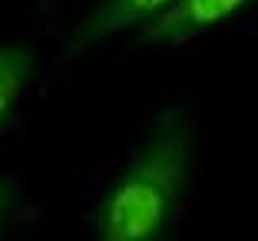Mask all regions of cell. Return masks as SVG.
Instances as JSON below:
<instances>
[{"mask_svg": "<svg viewBox=\"0 0 258 241\" xmlns=\"http://www.w3.org/2000/svg\"><path fill=\"white\" fill-rule=\"evenodd\" d=\"M189 179L192 126L179 113L159 116L99 195L93 241H166L182 218Z\"/></svg>", "mask_w": 258, "mask_h": 241, "instance_id": "obj_1", "label": "cell"}, {"mask_svg": "<svg viewBox=\"0 0 258 241\" xmlns=\"http://www.w3.org/2000/svg\"><path fill=\"white\" fill-rule=\"evenodd\" d=\"M251 4L255 0H175L149 30H143V40H149V43H185L205 30L238 20L242 14L251 10Z\"/></svg>", "mask_w": 258, "mask_h": 241, "instance_id": "obj_2", "label": "cell"}, {"mask_svg": "<svg viewBox=\"0 0 258 241\" xmlns=\"http://www.w3.org/2000/svg\"><path fill=\"white\" fill-rule=\"evenodd\" d=\"M175 0H99L96 7L86 14L80 30L70 40V50H86L93 43H103L109 37H119L129 30H149Z\"/></svg>", "mask_w": 258, "mask_h": 241, "instance_id": "obj_3", "label": "cell"}, {"mask_svg": "<svg viewBox=\"0 0 258 241\" xmlns=\"http://www.w3.org/2000/svg\"><path fill=\"white\" fill-rule=\"evenodd\" d=\"M37 73V53L27 43L0 40V132L14 119L17 106L23 103Z\"/></svg>", "mask_w": 258, "mask_h": 241, "instance_id": "obj_4", "label": "cell"}, {"mask_svg": "<svg viewBox=\"0 0 258 241\" xmlns=\"http://www.w3.org/2000/svg\"><path fill=\"white\" fill-rule=\"evenodd\" d=\"M20 208V185L14 179H0V234L7 231Z\"/></svg>", "mask_w": 258, "mask_h": 241, "instance_id": "obj_5", "label": "cell"}]
</instances>
